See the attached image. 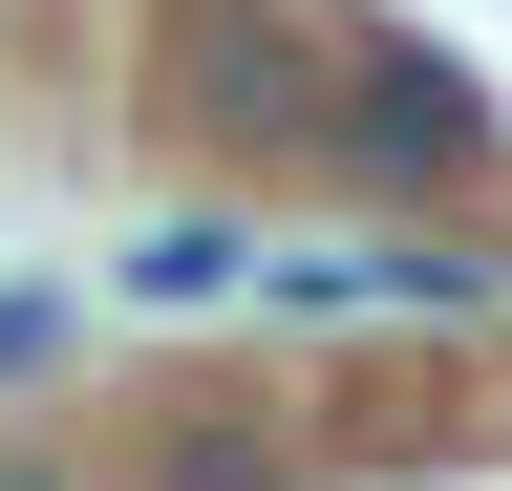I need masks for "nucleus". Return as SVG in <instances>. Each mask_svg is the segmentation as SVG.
Returning a JSON list of instances; mask_svg holds the SVG:
<instances>
[{
    "instance_id": "nucleus-1",
    "label": "nucleus",
    "mask_w": 512,
    "mask_h": 491,
    "mask_svg": "<svg viewBox=\"0 0 512 491\" xmlns=\"http://www.w3.org/2000/svg\"><path fill=\"white\" fill-rule=\"evenodd\" d=\"M363 150H470V86H448L427 43H384L363 65Z\"/></svg>"
}]
</instances>
